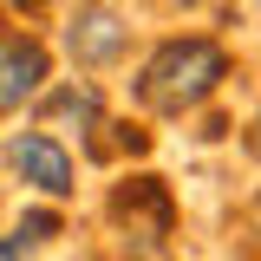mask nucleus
I'll list each match as a JSON object with an SVG mask.
<instances>
[{"mask_svg":"<svg viewBox=\"0 0 261 261\" xmlns=\"http://www.w3.org/2000/svg\"><path fill=\"white\" fill-rule=\"evenodd\" d=\"M228 79V53L202 33H183V39H163L157 53L137 72V105L144 111H163V118H183L202 98H216V85Z\"/></svg>","mask_w":261,"mask_h":261,"instance_id":"nucleus-1","label":"nucleus"},{"mask_svg":"<svg viewBox=\"0 0 261 261\" xmlns=\"http://www.w3.org/2000/svg\"><path fill=\"white\" fill-rule=\"evenodd\" d=\"M7 163H13V176H27L39 196H72V157H65V144L53 130H20V137L7 144Z\"/></svg>","mask_w":261,"mask_h":261,"instance_id":"nucleus-2","label":"nucleus"},{"mask_svg":"<svg viewBox=\"0 0 261 261\" xmlns=\"http://www.w3.org/2000/svg\"><path fill=\"white\" fill-rule=\"evenodd\" d=\"M46 72H53V59H46L39 39H7V46H0V118L20 111L27 98H39Z\"/></svg>","mask_w":261,"mask_h":261,"instance_id":"nucleus-3","label":"nucleus"},{"mask_svg":"<svg viewBox=\"0 0 261 261\" xmlns=\"http://www.w3.org/2000/svg\"><path fill=\"white\" fill-rule=\"evenodd\" d=\"M65 46H72L79 65H111L130 46V33H124V20H118L111 7H79L72 27H65Z\"/></svg>","mask_w":261,"mask_h":261,"instance_id":"nucleus-4","label":"nucleus"},{"mask_svg":"<svg viewBox=\"0 0 261 261\" xmlns=\"http://www.w3.org/2000/svg\"><path fill=\"white\" fill-rule=\"evenodd\" d=\"M98 111H105L98 85H65V92H53V98H46V124H53V130H65V124L92 130V124H98Z\"/></svg>","mask_w":261,"mask_h":261,"instance_id":"nucleus-5","label":"nucleus"},{"mask_svg":"<svg viewBox=\"0 0 261 261\" xmlns=\"http://www.w3.org/2000/svg\"><path fill=\"white\" fill-rule=\"evenodd\" d=\"M53 235H59V216H46V209H39V216H27V222L13 228V242H0V261H27L33 248H39V242H53Z\"/></svg>","mask_w":261,"mask_h":261,"instance_id":"nucleus-6","label":"nucleus"},{"mask_svg":"<svg viewBox=\"0 0 261 261\" xmlns=\"http://www.w3.org/2000/svg\"><path fill=\"white\" fill-rule=\"evenodd\" d=\"M248 150H255V163H261V111H255V124H248Z\"/></svg>","mask_w":261,"mask_h":261,"instance_id":"nucleus-7","label":"nucleus"},{"mask_svg":"<svg viewBox=\"0 0 261 261\" xmlns=\"http://www.w3.org/2000/svg\"><path fill=\"white\" fill-rule=\"evenodd\" d=\"M183 7H196V0H183Z\"/></svg>","mask_w":261,"mask_h":261,"instance_id":"nucleus-8","label":"nucleus"}]
</instances>
